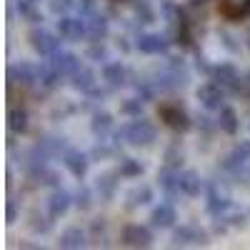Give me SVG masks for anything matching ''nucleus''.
<instances>
[{"instance_id": "nucleus-28", "label": "nucleus", "mask_w": 250, "mask_h": 250, "mask_svg": "<svg viewBox=\"0 0 250 250\" xmlns=\"http://www.w3.org/2000/svg\"><path fill=\"white\" fill-rule=\"evenodd\" d=\"M218 128L223 130V133H228V135H235L238 130H240V118H238V113L230 108V105H223L220 110H218Z\"/></svg>"}, {"instance_id": "nucleus-44", "label": "nucleus", "mask_w": 250, "mask_h": 250, "mask_svg": "<svg viewBox=\"0 0 250 250\" xmlns=\"http://www.w3.org/2000/svg\"><path fill=\"white\" fill-rule=\"evenodd\" d=\"M73 113H78V105H73V103H68V100H62L60 105L53 108V120H65Z\"/></svg>"}, {"instance_id": "nucleus-53", "label": "nucleus", "mask_w": 250, "mask_h": 250, "mask_svg": "<svg viewBox=\"0 0 250 250\" xmlns=\"http://www.w3.org/2000/svg\"><path fill=\"white\" fill-rule=\"evenodd\" d=\"M115 45H118V50H123V53H128L133 45L128 43V38H125V35H118V40H115Z\"/></svg>"}, {"instance_id": "nucleus-22", "label": "nucleus", "mask_w": 250, "mask_h": 250, "mask_svg": "<svg viewBox=\"0 0 250 250\" xmlns=\"http://www.w3.org/2000/svg\"><path fill=\"white\" fill-rule=\"evenodd\" d=\"M90 130H93V135L98 138V140H105L113 130H115V120H113V115L110 113H105V110H93V120H90Z\"/></svg>"}, {"instance_id": "nucleus-18", "label": "nucleus", "mask_w": 250, "mask_h": 250, "mask_svg": "<svg viewBox=\"0 0 250 250\" xmlns=\"http://www.w3.org/2000/svg\"><path fill=\"white\" fill-rule=\"evenodd\" d=\"M48 62H50V65H53L62 78H70L78 68H83V65H80V58H78L75 53H68V50H58V53H53V55L48 58Z\"/></svg>"}, {"instance_id": "nucleus-3", "label": "nucleus", "mask_w": 250, "mask_h": 250, "mask_svg": "<svg viewBox=\"0 0 250 250\" xmlns=\"http://www.w3.org/2000/svg\"><path fill=\"white\" fill-rule=\"evenodd\" d=\"M173 248H198V245H208V233L203 230L200 225L195 223H188V225H180L173 230V240H170Z\"/></svg>"}, {"instance_id": "nucleus-51", "label": "nucleus", "mask_w": 250, "mask_h": 250, "mask_svg": "<svg viewBox=\"0 0 250 250\" xmlns=\"http://www.w3.org/2000/svg\"><path fill=\"white\" fill-rule=\"evenodd\" d=\"M5 220H8V223H15V220H18V203H15L13 198L8 200V208H5Z\"/></svg>"}, {"instance_id": "nucleus-30", "label": "nucleus", "mask_w": 250, "mask_h": 250, "mask_svg": "<svg viewBox=\"0 0 250 250\" xmlns=\"http://www.w3.org/2000/svg\"><path fill=\"white\" fill-rule=\"evenodd\" d=\"M8 128H10V133H15V135L28 133V128H30V115H28V110H25V108H10V113H8Z\"/></svg>"}, {"instance_id": "nucleus-48", "label": "nucleus", "mask_w": 250, "mask_h": 250, "mask_svg": "<svg viewBox=\"0 0 250 250\" xmlns=\"http://www.w3.org/2000/svg\"><path fill=\"white\" fill-rule=\"evenodd\" d=\"M90 230H93V238L100 243V235H105V233H108V223H105V218H98V220H93Z\"/></svg>"}, {"instance_id": "nucleus-21", "label": "nucleus", "mask_w": 250, "mask_h": 250, "mask_svg": "<svg viewBox=\"0 0 250 250\" xmlns=\"http://www.w3.org/2000/svg\"><path fill=\"white\" fill-rule=\"evenodd\" d=\"M95 85H98V75H95L93 68H85V65H83V68H78V70L70 75V88L78 90V93H83V95L90 93Z\"/></svg>"}, {"instance_id": "nucleus-54", "label": "nucleus", "mask_w": 250, "mask_h": 250, "mask_svg": "<svg viewBox=\"0 0 250 250\" xmlns=\"http://www.w3.org/2000/svg\"><path fill=\"white\" fill-rule=\"evenodd\" d=\"M190 3H193V5H205L208 0H190Z\"/></svg>"}, {"instance_id": "nucleus-27", "label": "nucleus", "mask_w": 250, "mask_h": 250, "mask_svg": "<svg viewBox=\"0 0 250 250\" xmlns=\"http://www.w3.org/2000/svg\"><path fill=\"white\" fill-rule=\"evenodd\" d=\"M13 8L20 20H28L33 25L43 23V13L38 10V3H33V0H13Z\"/></svg>"}, {"instance_id": "nucleus-5", "label": "nucleus", "mask_w": 250, "mask_h": 250, "mask_svg": "<svg viewBox=\"0 0 250 250\" xmlns=\"http://www.w3.org/2000/svg\"><path fill=\"white\" fill-rule=\"evenodd\" d=\"M170 45H173L170 35H163V33H138V38H135V48L145 55L168 53Z\"/></svg>"}, {"instance_id": "nucleus-29", "label": "nucleus", "mask_w": 250, "mask_h": 250, "mask_svg": "<svg viewBox=\"0 0 250 250\" xmlns=\"http://www.w3.org/2000/svg\"><path fill=\"white\" fill-rule=\"evenodd\" d=\"M62 75L50 65V62H43V65H38V85L43 90H55L60 85Z\"/></svg>"}, {"instance_id": "nucleus-6", "label": "nucleus", "mask_w": 250, "mask_h": 250, "mask_svg": "<svg viewBox=\"0 0 250 250\" xmlns=\"http://www.w3.org/2000/svg\"><path fill=\"white\" fill-rule=\"evenodd\" d=\"M8 80H10V85L33 88V85H38V65H33V62H28V60L10 62V68H8Z\"/></svg>"}, {"instance_id": "nucleus-20", "label": "nucleus", "mask_w": 250, "mask_h": 250, "mask_svg": "<svg viewBox=\"0 0 250 250\" xmlns=\"http://www.w3.org/2000/svg\"><path fill=\"white\" fill-rule=\"evenodd\" d=\"M178 220V213H175V208L173 203H160L153 208V213H150V225L153 228H160V230H165V228H173Z\"/></svg>"}, {"instance_id": "nucleus-55", "label": "nucleus", "mask_w": 250, "mask_h": 250, "mask_svg": "<svg viewBox=\"0 0 250 250\" xmlns=\"http://www.w3.org/2000/svg\"><path fill=\"white\" fill-rule=\"evenodd\" d=\"M33 3H40V0H33Z\"/></svg>"}, {"instance_id": "nucleus-56", "label": "nucleus", "mask_w": 250, "mask_h": 250, "mask_svg": "<svg viewBox=\"0 0 250 250\" xmlns=\"http://www.w3.org/2000/svg\"><path fill=\"white\" fill-rule=\"evenodd\" d=\"M248 83H250V75H248Z\"/></svg>"}, {"instance_id": "nucleus-42", "label": "nucleus", "mask_w": 250, "mask_h": 250, "mask_svg": "<svg viewBox=\"0 0 250 250\" xmlns=\"http://www.w3.org/2000/svg\"><path fill=\"white\" fill-rule=\"evenodd\" d=\"M103 100H105V90H100V88L95 85L90 93H85V103H83L80 108H83V110H93V108H98V105H100Z\"/></svg>"}, {"instance_id": "nucleus-41", "label": "nucleus", "mask_w": 250, "mask_h": 250, "mask_svg": "<svg viewBox=\"0 0 250 250\" xmlns=\"http://www.w3.org/2000/svg\"><path fill=\"white\" fill-rule=\"evenodd\" d=\"M78 8V0H48V10L53 15H70Z\"/></svg>"}, {"instance_id": "nucleus-38", "label": "nucleus", "mask_w": 250, "mask_h": 250, "mask_svg": "<svg viewBox=\"0 0 250 250\" xmlns=\"http://www.w3.org/2000/svg\"><path fill=\"white\" fill-rule=\"evenodd\" d=\"M143 105H145V100H140L138 95L135 98H125L120 103V113L128 115V118H140L143 115Z\"/></svg>"}, {"instance_id": "nucleus-37", "label": "nucleus", "mask_w": 250, "mask_h": 250, "mask_svg": "<svg viewBox=\"0 0 250 250\" xmlns=\"http://www.w3.org/2000/svg\"><path fill=\"white\" fill-rule=\"evenodd\" d=\"M165 165L168 168H175V170H180V165H183V160H185V155H183V148H180V143L175 140V143H170L168 148H165Z\"/></svg>"}, {"instance_id": "nucleus-40", "label": "nucleus", "mask_w": 250, "mask_h": 250, "mask_svg": "<svg viewBox=\"0 0 250 250\" xmlns=\"http://www.w3.org/2000/svg\"><path fill=\"white\" fill-rule=\"evenodd\" d=\"M28 225H30V230H33V233H38V235H48V233L53 230V218H50V215H48V218H43V215L33 213Z\"/></svg>"}, {"instance_id": "nucleus-10", "label": "nucleus", "mask_w": 250, "mask_h": 250, "mask_svg": "<svg viewBox=\"0 0 250 250\" xmlns=\"http://www.w3.org/2000/svg\"><path fill=\"white\" fill-rule=\"evenodd\" d=\"M205 193H208V200H205V210L210 213L213 218H215V215H225V213L233 208V200L228 198L225 193H220V188H218V183H215V180L205 183Z\"/></svg>"}, {"instance_id": "nucleus-9", "label": "nucleus", "mask_w": 250, "mask_h": 250, "mask_svg": "<svg viewBox=\"0 0 250 250\" xmlns=\"http://www.w3.org/2000/svg\"><path fill=\"white\" fill-rule=\"evenodd\" d=\"M90 153H83V150H75V148H68L65 155H62V165H65V170L75 178V180H83L88 175V168H90Z\"/></svg>"}, {"instance_id": "nucleus-33", "label": "nucleus", "mask_w": 250, "mask_h": 250, "mask_svg": "<svg viewBox=\"0 0 250 250\" xmlns=\"http://www.w3.org/2000/svg\"><path fill=\"white\" fill-rule=\"evenodd\" d=\"M93 203H95V190L88 188V185H83V183H78L75 193H73V205L78 208V210H90Z\"/></svg>"}, {"instance_id": "nucleus-8", "label": "nucleus", "mask_w": 250, "mask_h": 250, "mask_svg": "<svg viewBox=\"0 0 250 250\" xmlns=\"http://www.w3.org/2000/svg\"><path fill=\"white\" fill-rule=\"evenodd\" d=\"M30 45L38 55H43V58H50L53 53L60 50V35L45 30V28H35L30 33Z\"/></svg>"}, {"instance_id": "nucleus-52", "label": "nucleus", "mask_w": 250, "mask_h": 250, "mask_svg": "<svg viewBox=\"0 0 250 250\" xmlns=\"http://www.w3.org/2000/svg\"><path fill=\"white\" fill-rule=\"evenodd\" d=\"M165 65L175 68V70H188V68H185V60H183V58H175V55H170L168 60H165Z\"/></svg>"}, {"instance_id": "nucleus-24", "label": "nucleus", "mask_w": 250, "mask_h": 250, "mask_svg": "<svg viewBox=\"0 0 250 250\" xmlns=\"http://www.w3.org/2000/svg\"><path fill=\"white\" fill-rule=\"evenodd\" d=\"M153 203V188L150 185H145V183H140V185H133L128 193H125V205L130 208H140V205H150Z\"/></svg>"}, {"instance_id": "nucleus-16", "label": "nucleus", "mask_w": 250, "mask_h": 250, "mask_svg": "<svg viewBox=\"0 0 250 250\" xmlns=\"http://www.w3.org/2000/svg\"><path fill=\"white\" fill-rule=\"evenodd\" d=\"M70 205H73V193H68L65 188H53V193L48 198V215L58 220L70 210Z\"/></svg>"}, {"instance_id": "nucleus-26", "label": "nucleus", "mask_w": 250, "mask_h": 250, "mask_svg": "<svg viewBox=\"0 0 250 250\" xmlns=\"http://www.w3.org/2000/svg\"><path fill=\"white\" fill-rule=\"evenodd\" d=\"M85 245H88V235L80 228H65L60 233V240H58V248H65V250H80Z\"/></svg>"}, {"instance_id": "nucleus-46", "label": "nucleus", "mask_w": 250, "mask_h": 250, "mask_svg": "<svg viewBox=\"0 0 250 250\" xmlns=\"http://www.w3.org/2000/svg\"><path fill=\"white\" fill-rule=\"evenodd\" d=\"M195 125H198V130H203V133H210V130H215L218 128V120H213L210 115H195Z\"/></svg>"}, {"instance_id": "nucleus-49", "label": "nucleus", "mask_w": 250, "mask_h": 250, "mask_svg": "<svg viewBox=\"0 0 250 250\" xmlns=\"http://www.w3.org/2000/svg\"><path fill=\"white\" fill-rule=\"evenodd\" d=\"M195 70H198V73H205V75L213 73V65L208 62V58H205L203 53H195Z\"/></svg>"}, {"instance_id": "nucleus-45", "label": "nucleus", "mask_w": 250, "mask_h": 250, "mask_svg": "<svg viewBox=\"0 0 250 250\" xmlns=\"http://www.w3.org/2000/svg\"><path fill=\"white\" fill-rule=\"evenodd\" d=\"M225 218H228V223H230V228H245L248 225V213H243V210H228L225 213Z\"/></svg>"}, {"instance_id": "nucleus-12", "label": "nucleus", "mask_w": 250, "mask_h": 250, "mask_svg": "<svg viewBox=\"0 0 250 250\" xmlns=\"http://www.w3.org/2000/svg\"><path fill=\"white\" fill-rule=\"evenodd\" d=\"M160 118L165 120V125L168 128H173V130H180V133H185L188 128L193 125V120H190V115H188L178 103H170V105H160Z\"/></svg>"}, {"instance_id": "nucleus-50", "label": "nucleus", "mask_w": 250, "mask_h": 250, "mask_svg": "<svg viewBox=\"0 0 250 250\" xmlns=\"http://www.w3.org/2000/svg\"><path fill=\"white\" fill-rule=\"evenodd\" d=\"M235 155H240L243 160H250V140H240L238 145H235V150H233Z\"/></svg>"}, {"instance_id": "nucleus-2", "label": "nucleus", "mask_w": 250, "mask_h": 250, "mask_svg": "<svg viewBox=\"0 0 250 250\" xmlns=\"http://www.w3.org/2000/svg\"><path fill=\"white\" fill-rule=\"evenodd\" d=\"M210 80L223 85L228 93H245V83L238 73V68L233 62H220V65H213V73H210Z\"/></svg>"}, {"instance_id": "nucleus-13", "label": "nucleus", "mask_w": 250, "mask_h": 250, "mask_svg": "<svg viewBox=\"0 0 250 250\" xmlns=\"http://www.w3.org/2000/svg\"><path fill=\"white\" fill-rule=\"evenodd\" d=\"M130 78H133V70H128L123 62H110L108 60L105 65H103V80H105V85L110 90H120L123 85H128Z\"/></svg>"}, {"instance_id": "nucleus-36", "label": "nucleus", "mask_w": 250, "mask_h": 250, "mask_svg": "<svg viewBox=\"0 0 250 250\" xmlns=\"http://www.w3.org/2000/svg\"><path fill=\"white\" fill-rule=\"evenodd\" d=\"M85 58L93 60V62H100V65H105V62L110 60V53H108L105 45H103V40H93V43L88 45V50H85Z\"/></svg>"}, {"instance_id": "nucleus-17", "label": "nucleus", "mask_w": 250, "mask_h": 250, "mask_svg": "<svg viewBox=\"0 0 250 250\" xmlns=\"http://www.w3.org/2000/svg\"><path fill=\"white\" fill-rule=\"evenodd\" d=\"M158 185L170 203H175V198L183 193L180 190V173L175 168H168V165H165L163 170H158Z\"/></svg>"}, {"instance_id": "nucleus-11", "label": "nucleus", "mask_w": 250, "mask_h": 250, "mask_svg": "<svg viewBox=\"0 0 250 250\" xmlns=\"http://www.w3.org/2000/svg\"><path fill=\"white\" fill-rule=\"evenodd\" d=\"M195 98L200 100L205 110H220L225 105V88L218 85V83H203L195 90Z\"/></svg>"}, {"instance_id": "nucleus-39", "label": "nucleus", "mask_w": 250, "mask_h": 250, "mask_svg": "<svg viewBox=\"0 0 250 250\" xmlns=\"http://www.w3.org/2000/svg\"><path fill=\"white\" fill-rule=\"evenodd\" d=\"M110 155H118L115 145H113L110 140H98V143L93 145V150H90V158H93V160H108Z\"/></svg>"}, {"instance_id": "nucleus-47", "label": "nucleus", "mask_w": 250, "mask_h": 250, "mask_svg": "<svg viewBox=\"0 0 250 250\" xmlns=\"http://www.w3.org/2000/svg\"><path fill=\"white\" fill-rule=\"evenodd\" d=\"M38 183H43V185H50V188H60V175H58L55 170H50V168H45L43 173H40V178H38Z\"/></svg>"}, {"instance_id": "nucleus-15", "label": "nucleus", "mask_w": 250, "mask_h": 250, "mask_svg": "<svg viewBox=\"0 0 250 250\" xmlns=\"http://www.w3.org/2000/svg\"><path fill=\"white\" fill-rule=\"evenodd\" d=\"M83 20H85V28H88V38L90 40H103L110 33V20L98 13V10H88V13H80Z\"/></svg>"}, {"instance_id": "nucleus-19", "label": "nucleus", "mask_w": 250, "mask_h": 250, "mask_svg": "<svg viewBox=\"0 0 250 250\" xmlns=\"http://www.w3.org/2000/svg\"><path fill=\"white\" fill-rule=\"evenodd\" d=\"M118 175L120 173H100L95 178V185H93V190L95 195L103 200V203H110L118 193Z\"/></svg>"}, {"instance_id": "nucleus-43", "label": "nucleus", "mask_w": 250, "mask_h": 250, "mask_svg": "<svg viewBox=\"0 0 250 250\" xmlns=\"http://www.w3.org/2000/svg\"><path fill=\"white\" fill-rule=\"evenodd\" d=\"M218 38H220V43H223V48L228 50V53H240V40L233 35V33H228V30H218Z\"/></svg>"}, {"instance_id": "nucleus-25", "label": "nucleus", "mask_w": 250, "mask_h": 250, "mask_svg": "<svg viewBox=\"0 0 250 250\" xmlns=\"http://www.w3.org/2000/svg\"><path fill=\"white\" fill-rule=\"evenodd\" d=\"M180 190L188 198H198L205 190V180L195 173V170H183L180 173Z\"/></svg>"}, {"instance_id": "nucleus-4", "label": "nucleus", "mask_w": 250, "mask_h": 250, "mask_svg": "<svg viewBox=\"0 0 250 250\" xmlns=\"http://www.w3.org/2000/svg\"><path fill=\"white\" fill-rule=\"evenodd\" d=\"M55 30L62 40H70V43H78V40L88 38V28H85V20L83 15H60Z\"/></svg>"}, {"instance_id": "nucleus-7", "label": "nucleus", "mask_w": 250, "mask_h": 250, "mask_svg": "<svg viewBox=\"0 0 250 250\" xmlns=\"http://www.w3.org/2000/svg\"><path fill=\"white\" fill-rule=\"evenodd\" d=\"M120 243L128 245V248H150V245H153V230H150L148 225L130 223V225L123 228Z\"/></svg>"}, {"instance_id": "nucleus-34", "label": "nucleus", "mask_w": 250, "mask_h": 250, "mask_svg": "<svg viewBox=\"0 0 250 250\" xmlns=\"http://www.w3.org/2000/svg\"><path fill=\"white\" fill-rule=\"evenodd\" d=\"M183 15H185V10H183L178 3H175V0H160V18H163L168 25L180 23Z\"/></svg>"}, {"instance_id": "nucleus-31", "label": "nucleus", "mask_w": 250, "mask_h": 250, "mask_svg": "<svg viewBox=\"0 0 250 250\" xmlns=\"http://www.w3.org/2000/svg\"><path fill=\"white\" fill-rule=\"evenodd\" d=\"M133 18H135V25L140 28V25H150V23H155L158 13L148 5V0H135V3H133Z\"/></svg>"}, {"instance_id": "nucleus-35", "label": "nucleus", "mask_w": 250, "mask_h": 250, "mask_svg": "<svg viewBox=\"0 0 250 250\" xmlns=\"http://www.w3.org/2000/svg\"><path fill=\"white\" fill-rule=\"evenodd\" d=\"M118 173H120V178L133 180V178H140V175L145 173V165H143L140 160H135V158H120Z\"/></svg>"}, {"instance_id": "nucleus-32", "label": "nucleus", "mask_w": 250, "mask_h": 250, "mask_svg": "<svg viewBox=\"0 0 250 250\" xmlns=\"http://www.w3.org/2000/svg\"><path fill=\"white\" fill-rule=\"evenodd\" d=\"M133 83V88H135V95L140 98V100H145V103H150V100H155V95H158V83H155V78L150 80V78H140V80H130Z\"/></svg>"}, {"instance_id": "nucleus-14", "label": "nucleus", "mask_w": 250, "mask_h": 250, "mask_svg": "<svg viewBox=\"0 0 250 250\" xmlns=\"http://www.w3.org/2000/svg\"><path fill=\"white\" fill-rule=\"evenodd\" d=\"M188 78H190V75H188V70H175V68L165 65V68L155 75V83H158L160 90L173 93V90H180V88L188 85Z\"/></svg>"}, {"instance_id": "nucleus-23", "label": "nucleus", "mask_w": 250, "mask_h": 250, "mask_svg": "<svg viewBox=\"0 0 250 250\" xmlns=\"http://www.w3.org/2000/svg\"><path fill=\"white\" fill-rule=\"evenodd\" d=\"M38 148L43 150L48 158H58V155L62 158L70 145H68V138L65 135H43V138L38 140Z\"/></svg>"}, {"instance_id": "nucleus-1", "label": "nucleus", "mask_w": 250, "mask_h": 250, "mask_svg": "<svg viewBox=\"0 0 250 250\" xmlns=\"http://www.w3.org/2000/svg\"><path fill=\"white\" fill-rule=\"evenodd\" d=\"M123 130H125V143L133 145V148H148L158 138L155 125L150 120H145L143 115L133 118V123H128V125H123Z\"/></svg>"}]
</instances>
